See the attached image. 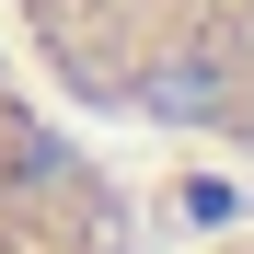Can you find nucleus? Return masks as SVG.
Instances as JSON below:
<instances>
[{
    "instance_id": "2",
    "label": "nucleus",
    "mask_w": 254,
    "mask_h": 254,
    "mask_svg": "<svg viewBox=\"0 0 254 254\" xmlns=\"http://www.w3.org/2000/svg\"><path fill=\"white\" fill-rule=\"evenodd\" d=\"M127 185L104 150L81 139V116L35 81V58L0 35V254H127Z\"/></svg>"
},
{
    "instance_id": "1",
    "label": "nucleus",
    "mask_w": 254,
    "mask_h": 254,
    "mask_svg": "<svg viewBox=\"0 0 254 254\" xmlns=\"http://www.w3.org/2000/svg\"><path fill=\"white\" fill-rule=\"evenodd\" d=\"M0 23L81 127H150L254 174V0H0Z\"/></svg>"
},
{
    "instance_id": "3",
    "label": "nucleus",
    "mask_w": 254,
    "mask_h": 254,
    "mask_svg": "<svg viewBox=\"0 0 254 254\" xmlns=\"http://www.w3.org/2000/svg\"><path fill=\"white\" fill-rule=\"evenodd\" d=\"M208 254H254V231H231V243H208Z\"/></svg>"
}]
</instances>
